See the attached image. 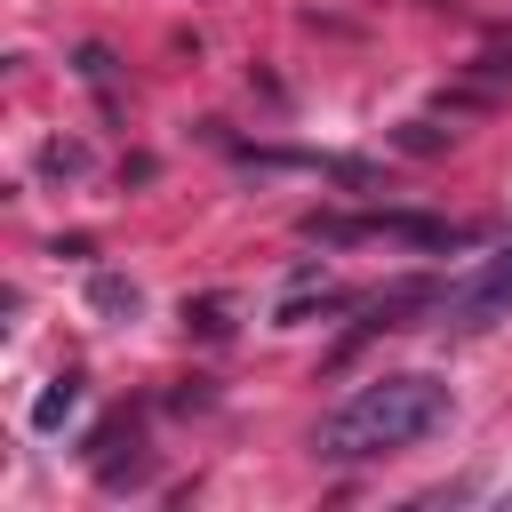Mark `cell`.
Returning a JSON list of instances; mask_svg holds the SVG:
<instances>
[{
    "instance_id": "obj_1",
    "label": "cell",
    "mask_w": 512,
    "mask_h": 512,
    "mask_svg": "<svg viewBox=\"0 0 512 512\" xmlns=\"http://www.w3.org/2000/svg\"><path fill=\"white\" fill-rule=\"evenodd\" d=\"M448 424V384L408 368V376H368L360 392H344L320 432H312V456L320 464H376L392 448H416Z\"/></svg>"
},
{
    "instance_id": "obj_2",
    "label": "cell",
    "mask_w": 512,
    "mask_h": 512,
    "mask_svg": "<svg viewBox=\"0 0 512 512\" xmlns=\"http://www.w3.org/2000/svg\"><path fill=\"white\" fill-rule=\"evenodd\" d=\"M496 312H512V240H504L488 264H472V272L440 296V320H448V328H488Z\"/></svg>"
},
{
    "instance_id": "obj_3",
    "label": "cell",
    "mask_w": 512,
    "mask_h": 512,
    "mask_svg": "<svg viewBox=\"0 0 512 512\" xmlns=\"http://www.w3.org/2000/svg\"><path fill=\"white\" fill-rule=\"evenodd\" d=\"M304 232H312V240H368V232H392V240H416V248H456V240H464L456 224H432V216H312Z\"/></svg>"
},
{
    "instance_id": "obj_4",
    "label": "cell",
    "mask_w": 512,
    "mask_h": 512,
    "mask_svg": "<svg viewBox=\"0 0 512 512\" xmlns=\"http://www.w3.org/2000/svg\"><path fill=\"white\" fill-rule=\"evenodd\" d=\"M72 408H80V376H56V384L40 392V408H32V424H40V432H56Z\"/></svg>"
},
{
    "instance_id": "obj_5",
    "label": "cell",
    "mask_w": 512,
    "mask_h": 512,
    "mask_svg": "<svg viewBox=\"0 0 512 512\" xmlns=\"http://www.w3.org/2000/svg\"><path fill=\"white\" fill-rule=\"evenodd\" d=\"M96 304H104V312H136V288H120V280H96Z\"/></svg>"
}]
</instances>
